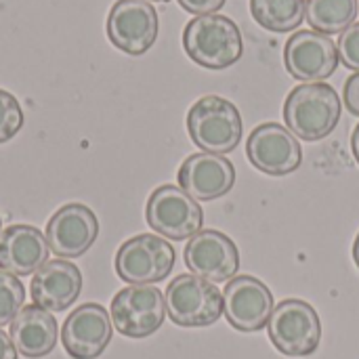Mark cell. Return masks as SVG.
<instances>
[{"label":"cell","instance_id":"1","mask_svg":"<svg viewBox=\"0 0 359 359\" xmlns=\"http://www.w3.org/2000/svg\"><path fill=\"white\" fill-rule=\"evenodd\" d=\"M343 103L334 86L305 82L294 86L284 101L286 128L303 141H322L339 126Z\"/></svg>","mask_w":359,"mask_h":359},{"label":"cell","instance_id":"2","mask_svg":"<svg viewBox=\"0 0 359 359\" xmlns=\"http://www.w3.org/2000/svg\"><path fill=\"white\" fill-rule=\"evenodd\" d=\"M183 48L191 61L206 69H225L244 55V38L238 23L225 15L194 17L183 29Z\"/></svg>","mask_w":359,"mask_h":359},{"label":"cell","instance_id":"3","mask_svg":"<svg viewBox=\"0 0 359 359\" xmlns=\"http://www.w3.org/2000/svg\"><path fill=\"white\" fill-rule=\"evenodd\" d=\"M187 133L202 151L227 156L242 141V114L229 99L206 95L189 107Z\"/></svg>","mask_w":359,"mask_h":359},{"label":"cell","instance_id":"4","mask_svg":"<svg viewBox=\"0 0 359 359\" xmlns=\"http://www.w3.org/2000/svg\"><path fill=\"white\" fill-rule=\"evenodd\" d=\"M166 313L183 328L212 326L223 316V292L208 280L183 273L166 288Z\"/></svg>","mask_w":359,"mask_h":359},{"label":"cell","instance_id":"5","mask_svg":"<svg viewBox=\"0 0 359 359\" xmlns=\"http://www.w3.org/2000/svg\"><path fill=\"white\" fill-rule=\"evenodd\" d=\"M267 330L273 347L288 358H307L320 347L322 341L320 316L301 299H286L278 303L269 318Z\"/></svg>","mask_w":359,"mask_h":359},{"label":"cell","instance_id":"6","mask_svg":"<svg viewBox=\"0 0 359 359\" xmlns=\"http://www.w3.org/2000/svg\"><path fill=\"white\" fill-rule=\"evenodd\" d=\"M145 221L158 236L183 242L202 231L204 210L179 185L166 183L151 191L145 206Z\"/></svg>","mask_w":359,"mask_h":359},{"label":"cell","instance_id":"7","mask_svg":"<svg viewBox=\"0 0 359 359\" xmlns=\"http://www.w3.org/2000/svg\"><path fill=\"white\" fill-rule=\"evenodd\" d=\"M175 248L160 236L139 233L126 240L116 252V273L130 286L158 284L166 280L175 267Z\"/></svg>","mask_w":359,"mask_h":359},{"label":"cell","instance_id":"8","mask_svg":"<svg viewBox=\"0 0 359 359\" xmlns=\"http://www.w3.org/2000/svg\"><path fill=\"white\" fill-rule=\"evenodd\" d=\"M114 328L128 339H145L160 330L166 318V301L158 286H126L111 299Z\"/></svg>","mask_w":359,"mask_h":359},{"label":"cell","instance_id":"9","mask_svg":"<svg viewBox=\"0 0 359 359\" xmlns=\"http://www.w3.org/2000/svg\"><path fill=\"white\" fill-rule=\"evenodd\" d=\"M107 38L126 55L147 53L160 29L158 11L147 0H116L107 15Z\"/></svg>","mask_w":359,"mask_h":359},{"label":"cell","instance_id":"10","mask_svg":"<svg viewBox=\"0 0 359 359\" xmlns=\"http://www.w3.org/2000/svg\"><path fill=\"white\" fill-rule=\"evenodd\" d=\"M337 42L316 29L294 32L284 46V65L301 82H324L339 67Z\"/></svg>","mask_w":359,"mask_h":359},{"label":"cell","instance_id":"11","mask_svg":"<svg viewBox=\"0 0 359 359\" xmlns=\"http://www.w3.org/2000/svg\"><path fill=\"white\" fill-rule=\"evenodd\" d=\"M246 154L255 168L269 177H284L299 170L303 149L299 139L278 122L259 124L246 141Z\"/></svg>","mask_w":359,"mask_h":359},{"label":"cell","instance_id":"12","mask_svg":"<svg viewBox=\"0 0 359 359\" xmlns=\"http://www.w3.org/2000/svg\"><path fill=\"white\" fill-rule=\"evenodd\" d=\"M273 307L271 290L255 276H238L225 286L223 313L229 326L240 332L263 330L269 324Z\"/></svg>","mask_w":359,"mask_h":359},{"label":"cell","instance_id":"13","mask_svg":"<svg viewBox=\"0 0 359 359\" xmlns=\"http://www.w3.org/2000/svg\"><path fill=\"white\" fill-rule=\"evenodd\" d=\"M185 265L194 276L208 282H229L240 271V252L236 242L217 229L196 233L185 246Z\"/></svg>","mask_w":359,"mask_h":359},{"label":"cell","instance_id":"14","mask_svg":"<svg viewBox=\"0 0 359 359\" xmlns=\"http://www.w3.org/2000/svg\"><path fill=\"white\" fill-rule=\"evenodd\" d=\"M44 236L57 257L76 259L95 244L99 236V219L88 206L72 202L48 219Z\"/></svg>","mask_w":359,"mask_h":359},{"label":"cell","instance_id":"15","mask_svg":"<svg viewBox=\"0 0 359 359\" xmlns=\"http://www.w3.org/2000/svg\"><path fill=\"white\" fill-rule=\"evenodd\" d=\"M111 318L97 303H84L74 309L61 328V343L74 359L99 358L111 341Z\"/></svg>","mask_w":359,"mask_h":359},{"label":"cell","instance_id":"16","mask_svg":"<svg viewBox=\"0 0 359 359\" xmlns=\"http://www.w3.org/2000/svg\"><path fill=\"white\" fill-rule=\"evenodd\" d=\"M177 181L194 200L212 202L231 191L236 185V168L225 156L200 151L181 164Z\"/></svg>","mask_w":359,"mask_h":359},{"label":"cell","instance_id":"17","mask_svg":"<svg viewBox=\"0 0 359 359\" xmlns=\"http://www.w3.org/2000/svg\"><path fill=\"white\" fill-rule=\"evenodd\" d=\"M32 301L34 305L57 313L74 305L82 292L80 269L63 259L46 261L32 278Z\"/></svg>","mask_w":359,"mask_h":359},{"label":"cell","instance_id":"18","mask_svg":"<svg viewBox=\"0 0 359 359\" xmlns=\"http://www.w3.org/2000/svg\"><path fill=\"white\" fill-rule=\"evenodd\" d=\"M46 236L32 225H11L0 233V269L13 276H32L48 261Z\"/></svg>","mask_w":359,"mask_h":359},{"label":"cell","instance_id":"19","mask_svg":"<svg viewBox=\"0 0 359 359\" xmlns=\"http://www.w3.org/2000/svg\"><path fill=\"white\" fill-rule=\"evenodd\" d=\"M11 341L17 353L29 359L48 355L57 345V320L50 311L27 305L11 322Z\"/></svg>","mask_w":359,"mask_h":359},{"label":"cell","instance_id":"20","mask_svg":"<svg viewBox=\"0 0 359 359\" xmlns=\"http://www.w3.org/2000/svg\"><path fill=\"white\" fill-rule=\"evenodd\" d=\"M358 0H305V19L326 36L343 34L358 17Z\"/></svg>","mask_w":359,"mask_h":359},{"label":"cell","instance_id":"21","mask_svg":"<svg viewBox=\"0 0 359 359\" xmlns=\"http://www.w3.org/2000/svg\"><path fill=\"white\" fill-rule=\"evenodd\" d=\"M255 21L276 34L297 29L305 19V0H250Z\"/></svg>","mask_w":359,"mask_h":359},{"label":"cell","instance_id":"22","mask_svg":"<svg viewBox=\"0 0 359 359\" xmlns=\"http://www.w3.org/2000/svg\"><path fill=\"white\" fill-rule=\"evenodd\" d=\"M25 288L17 280V276L0 269V328L11 324L17 313L23 309Z\"/></svg>","mask_w":359,"mask_h":359},{"label":"cell","instance_id":"23","mask_svg":"<svg viewBox=\"0 0 359 359\" xmlns=\"http://www.w3.org/2000/svg\"><path fill=\"white\" fill-rule=\"evenodd\" d=\"M23 126V109L15 95L0 88V143L11 141Z\"/></svg>","mask_w":359,"mask_h":359},{"label":"cell","instance_id":"24","mask_svg":"<svg viewBox=\"0 0 359 359\" xmlns=\"http://www.w3.org/2000/svg\"><path fill=\"white\" fill-rule=\"evenodd\" d=\"M339 59L345 67L359 72V21L351 23L341 36H339Z\"/></svg>","mask_w":359,"mask_h":359},{"label":"cell","instance_id":"25","mask_svg":"<svg viewBox=\"0 0 359 359\" xmlns=\"http://www.w3.org/2000/svg\"><path fill=\"white\" fill-rule=\"evenodd\" d=\"M181 4V8H185L187 13L200 17V15H212L219 8L225 6L227 0H177Z\"/></svg>","mask_w":359,"mask_h":359},{"label":"cell","instance_id":"26","mask_svg":"<svg viewBox=\"0 0 359 359\" xmlns=\"http://www.w3.org/2000/svg\"><path fill=\"white\" fill-rule=\"evenodd\" d=\"M343 101H345V107L359 118V72L347 78L345 88H343Z\"/></svg>","mask_w":359,"mask_h":359},{"label":"cell","instance_id":"27","mask_svg":"<svg viewBox=\"0 0 359 359\" xmlns=\"http://www.w3.org/2000/svg\"><path fill=\"white\" fill-rule=\"evenodd\" d=\"M0 359H17V349L4 330H0Z\"/></svg>","mask_w":359,"mask_h":359},{"label":"cell","instance_id":"28","mask_svg":"<svg viewBox=\"0 0 359 359\" xmlns=\"http://www.w3.org/2000/svg\"><path fill=\"white\" fill-rule=\"evenodd\" d=\"M351 149H353V158L359 164V124L353 128V135H351Z\"/></svg>","mask_w":359,"mask_h":359},{"label":"cell","instance_id":"29","mask_svg":"<svg viewBox=\"0 0 359 359\" xmlns=\"http://www.w3.org/2000/svg\"><path fill=\"white\" fill-rule=\"evenodd\" d=\"M353 261H355V265H358L359 269V233L358 238H355V242H353Z\"/></svg>","mask_w":359,"mask_h":359},{"label":"cell","instance_id":"30","mask_svg":"<svg viewBox=\"0 0 359 359\" xmlns=\"http://www.w3.org/2000/svg\"><path fill=\"white\" fill-rule=\"evenodd\" d=\"M147 2H168V0H147Z\"/></svg>","mask_w":359,"mask_h":359},{"label":"cell","instance_id":"31","mask_svg":"<svg viewBox=\"0 0 359 359\" xmlns=\"http://www.w3.org/2000/svg\"><path fill=\"white\" fill-rule=\"evenodd\" d=\"M0 233H2V219H0Z\"/></svg>","mask_w":359,"mask_h":359}]
</instances>
